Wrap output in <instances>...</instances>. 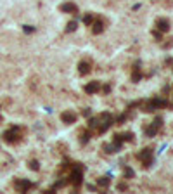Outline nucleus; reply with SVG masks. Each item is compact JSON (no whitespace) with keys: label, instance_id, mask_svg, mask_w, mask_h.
Returning a JSON list of instances; mask_svg holds the SVG:
<instances>
[{"label":"nucleus","instance_id":"obj_1","mask_svg":"<svg viewBox=\"0 0 173 194\" xmlns=\"http://www.w3.org/2000/svg\"><path fill=\"white\" fill-rule=\"evenodd\" d=\"M111 115H107V113H100L99 116H95V118H92L90 120V128L92 130H95L97 134H102V132H106L107 128H109V125H111Z\"/></svg>","mask_w":173,"mask_h":194},{"label":"nucleus","instance_id":"obj_2","mask_svg":"<svg viewBox=\"0 0 173 194\" xmlns=\"http://www.w3.org/2000/svg\"><path fill=\"white\" fill-rule=\"evenodd\" d=\"M21 139H23V130L19 126H12L11 130H7L4 134V140L9 142V144H17Z\"/></svg>","mask_w":173,"mask_h":194},{"label":"nucleus","instance_id":"obj_3","mask_svg":"<svg viewBox=\"0 0 173 194\" xmlns=\"http://www.w3.org/2000/svg\"><path fill=\"white\" fill-rule=\"evenodd\" d=\"M142 163H144V166H149L151 165V161H153V151L151 149H144L142 153H139V156H137Z\"/></svg>","mask_w":173,"mask_h":194},{"label":"nucleus","instance_id":"obj_4","mask_svg":"<svg viewBox=\"0 0 173 194\" xmlns=\"http://www.w3.org/2000/svg\"><path fill=\"white\" fill-rule=\"evenodd\" d=\"M14 187H16V191H19V192H26L30 187H33V184L31 182H28V180H16L14 182Z\"/></svg>","mask_w":173,"mask_h":194},{"label":"nucleus","instance_id":"obj_5","mask_svg":"<svg viewBox=\"0 0 173 194\" xmlns=\"http://www.w3.org/2000/svg\"><path fill=\"white\" fill-rule=\"evenodd\" d=\"M159 126H161V120L158 118V120L154 121V125H151V126L147 128V130H145V134H147L149 137H151V135H156V132L159 130Z\"/></svg>","mask_w":173,"mask_h":194},{"label":"nucleus","instance_id":"obj_6","mask_svg":"<svg viewBox=\"0 0 173 194\" xmlns=\"http://www.w3.org/2000/svg\"><path fill=\"white\" fill-rule=\"evenodd\" d=\"M61 11H64V12H69V14H76V12H78L76 5H75V4H69V2L62 4V5H61Z\"/></svg>","mask_w":173,"mask_h":194},{"label":"nucleus","instance_id":"obj_7","mask_svg":"<svg viewBox=\"0 0 173 194\" xmlns=\"http://www.w3.org/2000/svg\"><path fill=\"white\" fill-rule=\"evenodd\" d=\"M61 118H62V121H66V123H75L76 115L71 113V111H66V113H62V115H61Z\"/></svg>","mask_w":173,"mask_h":194},{"label":"nucleus","instance_id":"obj_8","mask_svg":"<svg viewBox=\"0 0 173 194\" xmlns=\"http://www.w3.org/2000/svg\"><path fill=\"white\" fill-rule=\"evenodd\" d=\"M99 87H100L99 81H92L90 85H86V87H85V92H86V94H94V92L99 90Z\"/></svg>","mask_w":173,"mask_h":194},{"label":"nucleus","instance_id":"obj_9","mask_svg":"<svg viewBox=\"0 0 173 194\" xmlns=\"http://www.w3.org/2000/svg\"><path fill=\"white\" fill-rule=\"evenodd\" d=\"M156 26H158V30H161V31H168V28H170V23H168V19H158Z\"/></svg>","mask_w":173,"mask_h":194},{"label":"nucleus","instance_id":"obj_10","mask_svg":"<svg viewBox=\"0 0 173 194\" xmlns=\"http://www.w3.org/2000/svg\"><path fill=\"white\" fill-rule=\"evenodd\" d=\"M92 23H94V33H100V31L104 30V23H102L100 19L94 17V21H92Z\"/></svg>","mask_w":173,"mask_h":194},{"label":"nucleus","instance_id":"obj_11","mask_svg":"<svg viewBox=\"0 0 173 194\" xmlns=\"http://www.w3.org/2000/svg\"><path fill=\"white\" fill-rule=\"evenodd\" d=\"M80 73H81V75L90 73V64H88V62H80Z\"/></svg>","mask_w":173,"mask_h":194},{"label":"nucleus","instance_id":"obj_12","mask_svg":"<svg viewBox=\"0 0 173 194\" xmlns=\"http://www.w3.org/2000/svg\"><path fill=\"white\" fill-rule=\"evenodd\" d=\"M109 179H106V177H102V179H99L97 180V185H100V187H107V185H109Z\"/></svg>","mask_w":173,"mask_h":194},{"label":"nucleus","instance_id":"obj_13","mask_svg":"<svg viewBox=\"0 0 173 194\" xmlns=\"http://www.w3.org/2000/svg\"><path fill=\"white\" fill-rule=\"evenodd\" d=\"M76 30V23H69L68 24V31H75Z\"/></svg>","mask_w":173,"mask_h":194},{"label":"nucleus","instance_id":"obj_14","mask_svg":"<svg viewBox=\"0 0 173 194\" xmlns=\"http://www.w3.org/2000/svg\"><path fill=\"white\" fill-rule=\"evenodd\" d=\"M30 168H31V170H38V163H36V161H31V163H30Z\"/></svg>","mask_w":173,"mask_h":194}]
</instances>
